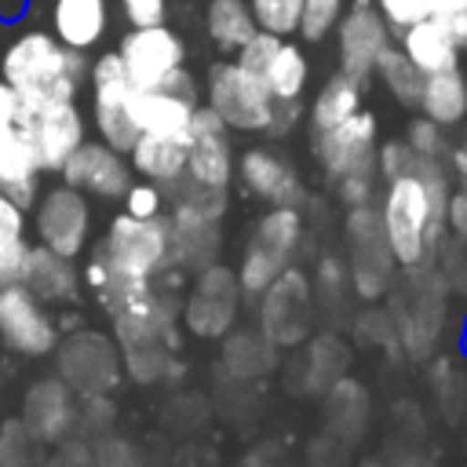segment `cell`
Wrapping results in <instances>:
<instances>
[{"instance_id":"28","label":"cell","mask_w":467,"mask_h":467,"mask_svg":"<svg viewBox=\"0 0 467 467\" xmlns=\"http://www.w3.org/2000/svg\"><path fill=\"white\" fill-rule=\"evenodd\" d=\"M427 120H434L438 128L460 124L467 117V77L456 69H441V73H423V88H420V102Z\"/></svg>"},{"instance_id":"33","label":"cell","mask_w":467,"mask_h":467,"mask_svg":"<svg viewBox=\"0 0 467 467\" xmlns=\"http://www.w3.org/2000/svg\"><path fill=\"white\" fill-rule=\"evenodd\" d=\"M350 361V350L336 336H317L310 350L303 354V387L306 390H328L332 383L343 379Z\"/></svg>"},{"instance_id":"47","label":"cell","mask_w":467,"mask_h":467,"mask_svg":"<svg viewBox=\"0 0 467 467\" xmlns=\"http://www.w3.org/2000/svg\"><path fill=\"white\" fill-rule=\"evenodd\" d=\"M131 26H157L164 22V0H120Z\"/></svg>"},{"instance_id":"46","label":"cell","mask_w":467,"mask_h":467,"mask_svg":"<svg viewBox=\"0 0 467 467\" xmlns=\"http://www.w3.org/2000/svg\"><path fill=\"white\" fill-rule=\"evenodd\" d=\"M445 230L460 241H467V182H460V190L449 193L445 204Z\"/></svg>"},{"instance_id":"15","label":"cell","mask_w":467,"mask_h":467,"mask_svg":"<svg viewBox=\"0 0 467 467\" xmlns=\"http://www.w3.org/2000/svg\"><path fill=\"white\" fill-rule=\"evenodd\" d=\"M186 175L212 190H226L234 179L230 128L215 117L212 106H193L186 131Z\"/></svg>"},{"instance_id":"11","label":"cell","mask_w":467,"mask_h":467,"mask_svg":"<svg viewBox=\"0 0 467 467\" xmlns=\"http://www.w3.org/2000/svg\"><path fill=\"white\" fill-rule=\"evenodd\" d=\"M314 288L303 270L288 266L259 292V332L274 347H296L310 332Z\"/></svg>"},{"instance_id":"7","label":"cell","mask_w":467,"mask_h":467,"mask_svg":"<svg viewBox=\"0 0 467 467\" xmlns=\"http://www.w3.org/2000/svg\"><path fill=\"white\" fill-rule=\"evenodd\" d=\"M15 131L29 142L40 171H58L66 164V157L84 142V117L73 99L18 102Z\"/></svg>"},{"instance_id":"13","label":"cell","mask_w":467,"mask_h":467,"mask_svg":"<svg viewBox=\"0 0 467 467\" xmlns=\"http://www.w3.org/2000/svg\"><path fill=\"white\" fill-rule=\"evenodd\" d=\"M0 339L7 350H18L26 358H44L58 343V328L47 314V303H40L22 281L0 288Z\"/></svg>"},{"instance_id":"43","label":"cell","mask_w":467,"mask_h":467,"mask_svg":"<svg viewBox=\"0 0 467 467\" xmlns=\"http://www.w3.org/2000/svg\"><path fill=\"white\" fill-rule=\"evenodd\" d=\"M405 142H409L416 153L438 157V161H445V153H449V142H445L441 128H438L434 120H427V117H420V120L409 124V139H405Z\"/></svg>"},{"instance_id":"41","label":"cell","mask_w":467,"mask_h":467,"mask_svg":"<svg viewBox=\"0 0 467 467\" xmlns=\"http://www.w3.org/2000/svg\"><path fill=\"white\" fill-rule=\"evenodd\" d=\"M285 36H274V33H266V29H255L241 47H237V66H244L248 73H259L263 77V69H266V62L274 58V51H277V44H281Z\"/></svg>"},{"instance_id":"36","label":"cell","mask_w":467,"mask_h":467,"mask_svg":"<svg viewBox=\"0 0 467 467\" xmlns=\"http://www.w3.org/2000/svg\"><path fill=\"white\" fill-rule=\"evenodd\" d=\"M372 73H379V80L387 84V91L401 102V106H416L420 102V88H423V73L405 58L401 47L387 44L372 66Z\"/></svg>"},{"instance_id":"48","label":"cell","mask_w":467,"mask_h":467,"mask_svg":"<svg viewBox=\"0 0 467 467\" xmlns=\"http://www.w3.org/2000/svg\"><path fill=\"white\" fill-rule=\"evenodd\" d=\"M15 117H18V95H15L11 84L0 77V146L11 139V131H15Z\"/></svg>"},{"instance_id":"39","label":"cell","mask_w":467,"mask_h":467,"mask_svg":"<svg viewBox=\"0 0 467 467\" xmlns=\"http://www.w3.org/2000/svg\"><path fill=\"white\" fill-rule=\"evenodd\" d=\"M124 212L128 215H139V219H153V215H164V186L142 179V182H131L124 190Z\"/></svg>"},{"instance_id":"29","label":"cell","mask_w":467,"mask_h":467,"mask_svg":"<svg viewBox=\"0 0 467 467\" xmlns=\"http://www.w3.org/2000/svg\"><path fill=\"white\" fill-rule=\"evenodd\" d=\"M55 36L66 47L88 51L106 29V0H55Z\"/></svg>"},{"instance_id":"35","label":"cell","mask_w":467,"mask_h":467,"mask_svg":"<svg viewBox=\"0 0 467 467\" xmlns=\"http://www.w3.org/2000/svg\"><path fill=\"white\" fill-rule=\"evenodd\" d=\"M26 252H29V241H26V212L0 193V281L4 285H11V281L22 277Z\"/></svg>"},{"instance_id":"12","label":"cell","mask_w":467,"mask_h":467,"mask_svg":"<svg viewBox=\"0 0 467 467\" xmlns=\"http://www.w3.org/2000/svg\"><path fill=\"white\" fill-rule=\"evenodd\" d=\"M241 299H244V292L237 285V274L223 263H208L193 277V288H190L186 306H182V321L201 339L226 336L237 321Z\"/></svg>"},{"instance_id":"37","label":"cell","mask_w":467,"mask_h":467,"mask_svg":"<svg viewBox=\"0 0 467 467\" xmlns=\"http://www.w3.org/2000/svg\"><path fill=\"white\" fill-rule=\"evenodd\" d=\"M299 7L303 0H248V11L259 29L274 36H292L299 26Z\"/></svg>"},{"instance_id":"50","label":"cell","mask_w":467,"mask_h":467,"mask_svg":"<svg viewBox=\"0 0 467 467\" xmlns=\"http://www.w3.org/2000/svg\"><path fill=\"white\" fill-rule=\"evenodd\" d=\"M445 157H449V175H456L460 182H467V135H463L460 146H452Z\"/></svg>"},{"instance_id":"27","label":"cell","mask_w":467,"mask_h":467,"mask_svg":"<svg viewBox=\"0 0 467 467\" xmlns=\"http://www.w3.org/2000/svg\"><path fill=\"white\" fill-rule=\"evenodd\" d=\"M128 164L131 171H139L142 179L164 186L171 179H179L186 171V139H171V135H146L139 131V139L128 150Z\"/></svg>"},{"instance_id":"19","label":"cell","mask_w":467,"mask_h":467,"mask_svg":"<svg viewBox=\"0 0 467 467\" xmlns=\"http://www.w3.org/2000/svg\"><path fill=\"white\" fill-rule=\"evenodd\" d=\"M168 219V244H171V266L179 270H201L208 263H215L219 255V215H208L201 208L190 204H171Z\"/></svg>"},{"instance_id":"25","label":"cell","mask_w":467,"mask_h":467,"mask_svg":"<svg viewBox=\"0 0 467 467\" xmlns=\"http://www.w3.org/2000/svg\"><path fill=\"white\" fill-rule=\"evenodd\" d=\"M398 47L405 51V58L420 73H441V69H456L460 66V47L449 36V29L441 26V18H434V15L405 26Z\"/></svg>"},{"instance_id":"44","label":"cell","mask_w":467,"mask_h":467,"mask_svg":"<svg viewBox=\"0 0 467 467\" xmlns=\"http://www.w3.org/2000/svg\"><path fill=\"white\" fill-rule=\"evenodd\" d=\"M347 292H350L347 266L339 259H332V255L321 259V266H317V296H321V303H339Z\"/></svg>"},{"instance_id":"32","label":"cell","mask_w":467,"mask_h":467,"mask_svg":"<svg viewBox=\"0 0 467 467\" xmlns=\"http://www.w3.org/2000/svg\"><path fill=\"white\" fill-rule=\"evenodd\" d=\"M274 343L263 332H234L223 343V361L237 379H255L274 365Z\"/></svg>"},{"instance_id":"40","label":"cell","mask_w":467,"mask_h":467,"mask_svg":"<svg viewBox=\"0 0 467 467\" xmlns=\"http://www.w3.org/2000/svg\"><path fill=\"white\" fill-rule=\"evenodd\" d=\"M434 255H441V277H445V285L467 296V241H460V237L445 241L441 237L438 248H434Z\"/></svg>"},{"instance_id":"21","label":"cell","mask_w":467,"mask_h":467,"mask_svg":"<svg viewBox=\"0 0 467 467\" xmlns=\"http://www.w3.org/2000/svg\"><path fill=\"white\" fill-rule=\"evenodd\" d=\"M237 175L255 197L270 201L274 208H303V201H306V190H303L299 175L270 150H244L241 164H237Z\"/></svg>"},{"instance_id":"17","label":"cell","mask_w":467,"mask_h":467,"mask_svg":"<svg viewBox=\"0 0 467 467\" xmlns=\"http://www.w3.org/2000/svg\"><path fill=\"white\" fill-rule=\"evenodd\" d=\"M62 182L77 186L80 193H91V197H102V201H120L124 190L131 186V164L124 161V153H117L113 146H106L102 139L99 142H80L66 164L58 168Z\"/></svg>"},{"instance_id":"8","label":"cell","mask_w":467,"mask_h":467,"mask_svg":"<svg viewBox=\"0 0 467 467\" xmlns=\"http://www.w3.org/2000/svg\"><path fill=\"white\" fill-rule=\"evenodd\" d=\"M347 244H350V263H347V277L350 288L361 299H379L390 281H394V252L387 244V230L379 219V208L368 204H354L347 212Z\"/></svg>"},{"instance_id":"16","label":"cell","mask_w":467,"mask_h":467,"mask_svg":"<svg viewBox=\"0 0 467 467\" xmlns=\"http://www.w3.org/2000/svg\"><path fill=\"white\" fill-rule=\"evenodd\" d=\"M314 153L332 179L376 171V117L358 109L328 131H314Z\"/></svg>"},{"instance_id":"45","label":"cell","mask_w":467,"mask_h":467,"mask_svg":"<svg viewBox=\"0 0 467 467\" xmlns=\"http://www.w3.org/2000/svg\"><path fill=\"white\" fill-rule=\"evenodd\" d=\"M336 182H339V197H343L347 208L368 204L372 201V190H376V171H354V175H343Z\"/></svg>"},{"instance_id":"38","label":"cell","mask_w":467,"mask_h":467,"mask_svg":"<svg viewBox=\"0 0 467 467\" xmlns=\"http://www.w3.org/2000/svg\"><path fill=\"white\" fill-rule=\"evenodd\" d=\"M339 15H343V0H303L296 33H299L303 40L317 44V40L328 36V29L339 22Z\"/></svg>"},{"instance_id":"52","label":"cell","mask_w":467,"mask_h":467,"mask_svg":"<svg viewBox=\"0 0 467 467\" xmlns=\"http://www.w3.org/2000/svg\"><path fill=\"white\" fill-rule=\"evenodd\" d=\"M0 288H4V281H0Z\"/></svg>"},{"instance_id":"18","label":"cell","mask_w":467,"mask_h":467,"mask_svg":"<svg viewBox=\"0 0 467 467\" xmlns=\"http://www.w3.org/2000/svg\"><path fill=\"white\" fill-rule=\"evenodd\" d=\"M387 44H390V33L372 0H354L350 11L339 15V73L365 84Z\"/></svg>"},{"instance_id":"2","label":"cell","mask_w":467,"mask_h":467,"mask_svg":"<svg viewBox=\"0 0 467 467\" xmlns=\"http://www.w3.org/2000/svg\"><path fill=\"white\" fill-rule=\"evenodd\" d=\"M379 219L387 230V244L398 266H416L434 255L438 237L431 230V197L416 175L387 179Z\"/></svg>"},{"instance_id":"6","label":"cell","mask_w":467,"mask_h":467,"mask_svg":"<svg viewBox=\"0 0 467 467\" xmlns=\"http://www.w3.org/2000/svg\"><path fill=\"white\" fill-rule=\"evenodd\" d=\"M405 296L398 299L390 321H394V332H398V343L409 350V354H427L438 328H441V317H445V277L438 266H431V259L416 263V266H405Z\"/></svg>"},{"instance_id":"10","label":"cell","mask_w":467,"mask_h":467,"mask_svg":"<svg viewBox=\"0 0 467 467\" xmlns=\"http://www.w3.org/2000/svg\"><path fill=\"white\" fill-rule=\"evenodd\" d=\"M88 77H91V117H95L102 142L113 146L117 153H128L131 142L139 139V128L131 120V109H128L135 88L120 66V55L109 51V55L95 58Z\"/></svg>"},{"instance_id":"24","label":"cell","mask_w":467,"mask_h":467,"mask_svg":"<svg viewBox=\"0 0 467 467\" xmlns=\"http://www.w3.org/2000/svg\"><path fill=\"white\" fill-rule=\"evenodd\" d=\"M62 379L84 394H99L117 379L113 347L102 336H77L62 354Z\"/></svg>"},{"instance_id":"42","label":"cell","mask_w":467,"mask_h":467,"mask_svg":"<svg viewBox=\"0 0 467 467\" xmlns=\"http://www.w3.org/2000/svg\"><path fill=\"white\" fill-rule=\"evenodd\" d=\"M434 4H438V0H376L383 22L394 26L398 33H401L405 26H412V22H420V18H431V15H434Z\"/></svg>"},{"instance_id":"4","label":"cell","mask_w":467,"mask_h":467,"mask_svg":"<svg viewBox=\"0 0 467 467\" xmlns=\"http://www.w3.org/2000/svg\"><path fill=\"white\" fill-rule=\"evenodd\" d=\"M303 241V215L299 208H274L255 223V234L241 255L237 285L244 296H259L277 274H285Z\"/></svg>"},{"instance_id":"20","label":"cell","mask_w":467,"mask_h":467,"mask_svg":"<svg viewBox=\"0 0 467 467\" xmlns=\"http://www.w3.org/2000/svg\"><path fill=\"white\" fill-rule=\"evenodd\" d=\"M77 420V405H73V387L66 379H40L26 390L22 401V427L36 438V441H58L66 438V431Z\"/></svg>"},{"instance_id":"5","label":"cell","mask_w":467,"mask_h":467,"mask_svg":"<svg viewBox=\"0 0 467 467\" xmlns=\"http://www.w3.org/2000/svg\"><path fill=\"white\" fill-rule=\"evenodd\" d=\"M208 106L234 131H266L274 117V95L259 73H248L237 62H215L204 84Z\"/></svg>"},{"instance_id":"31","label":"cell","mask_w":467,"mask_h":467,"mask_svg":"<svg viewBox=\"0 0 467 467\" xmlns=\"http://www.w3.org/2000/svg\"><path fill=\"white\" fill-rule=\"evenodd\" d=\"M204 26H208V36L215 40V47H223V51H237L259 29L244 0H212Z\"/></svg>"},{"instance_id":"30","label":"cell","mask_w":467,"mask_h":467,"mask_svg":"<svg viewBox=\"0 0 467 467\" xmlns=\"http://www.w3.org/2000/svg\"><path fill=\"white\" fill-rule=\"evenodd\" d=\"M358 109H361V80H354L347 73H336V77L325 80V88L317 91V99L310 106V128L328 131Z\"/></svg>"},{"instance_id":"51","label":"cell","mask_w":467,"mask_h":467,"mask_svg":"<svg viewBox=\"0 0 467 467\" xmlns=\"http://www.w3.org/2000/svg\"><path fill=\"white\" fill-rule=\"evenodd\" d=\"M445 11H467V0H438L434 15H445Z\"/></svg>"},{"instance_id":"1","label":"cell","mask_w":467,"mask_h":467,"mask_svg":"<svg viewBox=\"0 0 467 467\" xmlns=\"http://www.w3.org/2000/svg\"><path fill=\"white\" fill-rule=\"evenodd\" d=\"M0 77L11 84L18 102H55V99H77L88 66H84V51L66 47L58 36L26 33L4 51Z\"/></svg>"},{"instance_id":"3","label":"cell","mask_w":467,"mask_h":467,"mask_svg":"<svg viewBox=\"0 0 467 467\" xmlns=\"http://www.w3.org/2000/svg\"><path fill=\"white\" fill-rule=\"evenodd\" d=\"M102 255V263L117 274H131V277H157L164 270H171V244H168V219L153 215V219H139V215H113L106 237L95 248Z\"/></svg>"},{"instance_id":"14","label":"cell","mask_w":467,"mask_h":467,"mask_svg":"<svg viewBox=\"0 0 467 467\" xmlns=\"http://www.w3.org/2000/svg\"><path fill=\"white\" fill-rule=\"evenodd\" d=\"M117 55H120V66H124L131 88H161L164 77L182 66L186 44L164 22H157V26H131V33H124Z\"/></svg>"},{"instance_id":"49","label":"cell","mask_w":467,"mask_h":467,"mask_svg":"<svg viewBox=\"0 0 467 467\" xmlns=\"http://www.w3.org/2000/svg\"><path fill=\"white\" fill-rule=\"evenodd\" d=\"M434 18H441V26L456 40V47H467V11H445V15H434Z\"/></svg>"},{"instance_id":"26","label":"cell","mask_w":467,"mask_h":467,"mask_svg":"<svg viewBox=\"0 0 467 467\" xmlns=\"http://www.w3.org/2000/svg\"><path fill=\"white\" fill-rule=\"evenodd\" d=\"M40 175L44 171H40L29 142L18 131H11V139L0 146V193L11 204H18L22 212H29L40 193Z\"/></svg>"},{"instance_id":"9","label":"cell","mask_w":467,"mask_h":467,"mask_svg":"<svg viewBox=\"0 0 467 467\" xmlns=\"http://www.w3.org/2000/svg\"><path fill=\"white\" fill-rule=\"evenodd\" d=\"M29 212H33L36 244H44L66 259H77L88 248L91 204H88V193H80L77 186H69V182L47 186L44 193H36Z\"/></svg>"},{"instance_id":"23","label":"cell","mask_w":467,"mask_h":467,"mask_svg":"<svg viewBox=\"0 0 467 467\" xmlns=\"http://www.w3.org/2000/svg\"><path fill=\"white\" fill-rule=\"evenodd\" d=\"M40 303L55 306V303H69L77 296L80 274L73 266V259L44 248V244H29L26 263H22V277H18Z\"/></svg>"},{"instance_id":"22","label":"cell","mask_w":467,"mask_h":467,"mask_svg":"<svg viewBox=\"0 0 467 467\" xmlns=\"http://www.w3.org/2000/svg\"><path fill=\"white\" fill-rule=\"evenodd\" d=\"M193 106L190 99L168 91V88H135L131 91V120L139 131L146 135H171V139H186L190 131V117H193Z\"/></svg>"},{"instance_id":"34","label":"cell","mask_w":467,"mask_h":467,"mask_svg":"<svg viewBox=\"0 0 467 467\" xmlns=\"http://www.w3.org/2000/svg\"><path fill=\"white\" fill-rule=\"evenodd\" d=\"M306 77H310V66H306L303 47L281 40L277 51H274V58L263 69V80H266L270 95L274 99H299L303 88H306Z\"/></svg>"}]
</instances>
